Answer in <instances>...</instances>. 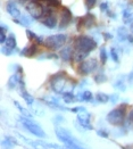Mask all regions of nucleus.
<instances>
[{"label":"nucleus","instance_id":"dca6fc26","mask_svg":"<svg viewBox=\"0 0 133 149\" xmlns=\"http://www.w3.org/2000/svg\"><path fill=\"white\" fill-rule=\"evenodd\" d=\"M61 98L63 100L66 102V104H71V102H74L75 100H77V98H75V96L73 95L71 91H66V92H64V93H61Z\"/></svg>","mask_w":133,"mask_h":149},{"label":"nucleus","instance_id":"58836bf2","mask_svg":"<svg viewBox=\"0 0 133 149\" xmlns=\"http://www.w3.org/2000/svg\"><path fill=\"white\" fill-rule=\"evenodd\" d=\"M71 111L72 112H85V108H83V107H75V108H72Z\"/></svg>","mask_w":133,"mask_h":149},{"label":"nucleus","instance_id":"a19ab883","mask_svg":"<svg viewBox=\"0 0 133 149\" xmlns=\"http://www.w3.org/2000/svg\"><path fill=\"white\" fill-rule=\"evenodd\" d=\"M127 80H129L130 84H131V86H133V72H132V73H130V75H129V79H127Z\"/></svg>","mask_w":133,"mask_h":149},{"label":"nucleus","instance_id":"1a4fd4ad","mask_svg":"<svg viewBox=\"0 0 133 149\" xmlns=\"http://www.w3.org/2000/svg\"><path fill=\"white\" fill-rule=\"evenodd\" d=\"M95 24H96V17H95L93 14H90V13H89V14H86L85 16L81 17V18L79 19V25H77V27L80 29V27L84 26L86 29H90V27H92Z\"/></svg>","mask_w":133,"mask_h":149},{"label":"nucleus","instance_id":"20e7f679","mask_svg":"<svg viewBox=\"0 0 133 149\" xmlns=\"http://www.w3.org/2000/svg\"><path fill=\"white\" fill-rule=\"evenodd\" d=\"M125 114H126V106L121 105L120 107L110 111L106 117V120L109 124L121 126L125 123Z\"/></svg>","mask_w":133,"mask_h":149},{"label":"nucleus","instance_id":"5701e85b","mask_svg":"<svg viewBox=\"0 0 133 149\" xmlns=\"http://www.w3.org/2000/svg\"><path fill=\"white\" fill-rule=\"evenodd\" d=\"M106 81H107V76L105 75V73H104L102 71H100V72L95 76V82L98 83V84L104 83V82H106Z\"/></svg>","mask_w":133,"mask_h":149},{"label":"nucleus","instance_id":"f3484780","mask_svg":"<svg viewBox=\"0 0 133 149\" xmlns=\"http://www.w3.org/2000/svg\"><path fill=\"white\" fill-rule=\"evenodd\" d=\"M77 100H81V101H92L93 100V95H92L91 91H83L81 95H79Z\"/></svg>","mask_w":133,"mask_h":149},{"label":"nucleus","instance_id":"ddd939ff","mask_svg":"<svg viewBox=\"0 0 133 149\" xmlns=\"http://www.w3.org/2000/svg\"><path fill=\"white\" fill-rule=\"evenodd\" d=\"M6 9H7V12L9 13L13 17H16L17 18V17H21L22 16L19 9L17 8V5L15 2H13V1H8L6 3Z\"/></svg>","mask_w":133,"mask_h":149},{"label":"nucleus","instance_id":"c9c22d12","mask_svg":"<svg viewBox=\"0 0 133 149\" xmlns=\"http://www.w3.org/2000/svg\"><path fill=\"white\" fill-rule=\"evenodd\" d=\"M100 10L101 12H107L108 10V2H102L100 5Z\"/></svg>","mask_w":133,"mask_h":149},{"label":"nucleus","instance_id":"4be33fe9","mask_svg":"<svg viewBox=\"0 0 133 149\" xmlns=\"http://www.w3.org/2000/svg\"><path fill=\"white\" fill-rule=\"evenodd\" d=\"M123 19H124V23H132L133 21V15L132 13L130 12V9H125L123 10Z\"/></svg>","mask_w":133,"mask_h":149},{"label":"nucleus","instance_id":"2f4dec72","mask_svg":"<svg viewBox=\"0 0 133 149\" xmlns=\"http://www.w3.org/2000/svg\"><path fill=\"white\" fill-rule=\"evenodd\" d=\"M26 36H27V38H29V40H31V41H34V40L36 39V33H33V32L30 31V30L26 31Z\"/></svg>","mask_w":133,"mask_h":149},{"label":"nucleus","instance_id":"412c9836","mask_svg":"<svg viewBox=\"0 0 133 149\" xmlns=\"http://www.w3.org/2000/svg\"><path fill=\"white\" fill-rule=\"evenodd\" d=\"M6 46L13 50L16 48V46H17V43H16V39H15V37H14L13 34H10L9 37L7 38V40H6Z\"/></svg>","mask_w":133,"mask_h":149},{"label":"nucleus","instance_id":"393cba45","mask_svg":"<svg viewBox=\"0 0 133 149\" xmlns=\"http://www.w3.org/2000/svg\"><path fill=\"white\" fill-rule=\"evenodd\" d=\"M14 104H15V106L19 109V112L23 114V116H25V117H29V118H32V115L30 114V112H27L25 108H23L21 105H19V102H17V101H14Z\"/></svg>","mask_w":133,"mask_h":149},{"label":"nucleus","instance_id":"bb28decb","mask_svg":"<svg viewBox=\"0 0 133 149\" xmlns=\"http://www.w3.org/2000/svg\"><path fill=\"white\" fill-rule=\"evenodd\" d=\"M3 141H6V142H7V147H13V146H15V145L17 143V141L12 137H7Z\"/></svg>","mask_w":133,"mask_h":149},{"label":"nucleus","instance_id":"9d476101","mask_svg":"<svg viewBox=\"0 0 133 149\" xmlns=\"http://www.w3.org/2000/svg\"><path fill=\"white\" fill-rule=\"evenodd\" d=\"M41 22L45 26H47L49 29H55L56 25H57V16H56L55 13H51L48 16L41 18Z\"/></svg>","mask_w":133,"mask_h":149},{"label":"nucleus","instance_id":"f257e3e1","mask_svg":"<svg viewBox=\"0 0 133 149\" xmlns=\"http://www.w3.org/2000/svg\"><path fill=\"white\" fill-rule=\"evenodd\" d=\"M50 82H51V89L56 93H64L66 92L65 89L67 88V83L71 82V79L65 72H58L50 77Z\"/></svg>","mask_w":133,"mask_h":149},{"label":"nucleus","instance_id":"49530a36","mask_svg":"<svg viewBox=\"0 0 133 149\" xmlns=\"http://www.w3.org/2000/svg\"><path fill=\"white\" fill-rule=\"evenodd\" d=\"M132 32H133V25H132Z\"/></svg>","mask_w":133,"mask_h":149},{"label":"nucleus","instance_id":"c85d7f7f","mask_svg":"<svg viewBox=\"0 0 133 149\" xmlns=\"http://www.w3.org/2000/svg\"><path fill=\"white\" fill-rule=\"evenodd\" d=\"M96 2H97V0H85V7L88 9H91L96 6Z\"/></svg>","mask_w":133,"mask_h":149},{"label":"nucleus","instance_id":"6ab92c4d","mask_svg":"<svg viewBox=\"0 0 133 149\" xmlns=\"http://www.w3.org/2000/svg\"><path fill=\"white\" fill-rule=\"evenodd\" d=\"M21 95H22V97H23V99L26 101V104L29 105V106H31L33 102H34V98L26 91V90H21Z\"/></svg>","mask_w":133,"mask_h":149},{"label":"nucleus","instance_id":"f704fd0d","mask_svg":"<svg viewBox=\"0 0 133 149\" xmlns=\"http://www.w3.org/2000/svg\"><path fill=\"white\" fill-rule=\"evenodd\" d=\"M97 134L99 136V137H101V138H108L109 137L108 133H107L106 131H104V130H98Z\"/></svg>","mask_w":133,"mask_h":149},{"label":"nucleus","instance_id":"0eeeda50","mask_svg":"<svg viewBox=\"0 0 133 149\" xmlns=\"http://www.w3.org/2000/svg\"><path fill=\"white\" fill-rule=\"evenodd\" d=\"M98 66V62L95 58H91V59H84L83 62H81L79 64V67H77V72L79 74L81 75H88L90 73H92Z\"/></svg>","mask_w":133,"mask_h":149},{"label":"nucleus","instance_id":"7c9ffc66","mask_svg":"<svg viewBox=\"0 0 133 149\" xmlns=\"http://www.w3.org/2000/svg\"><path fill=\"white\" fill-rule=\"evenodd\" d=\"M19 18H21V23H22L23 26H27V25L31 24V21H30L27 17H25V16H21Z\"/></svg>","mask_w":133,"mask_h":149},{"label":"nucleus","instance_id":"f03ea898","mask_svg":"<svg viewBox=\"0 0 133 149\" xmlns=\"http://www.w3.org/2000/svg\"><path fill=\"white\" fill-rule=\"evenodd\" d=\"M74 48L77 51H81V52L89 55L92 50L97 48V42L92 38L86 37V36H80L75 39Z\"/></svg>","mask_w":133,"mask_h":149},{"label":"nucleus","instance_id":"79ce46f5","mask_svg":"<svg viewBox=\"0 0 133 149\" xmlns=\"http://www.w3.org/2000/svg\"><path fill=\"white\" fill-rule=\"evenodd\" d=\"M107 15H108L109 17H111V18H116V16H115V14L114 13H111V12H109V10H107Z\"/></svg>","mask_w":133,"mask_h":149},{"label":"nucleus","instance_id":"b1692460","mask_svg":"<svg viewBox=\"0 0 133 149\" xmlns=\"http://www.w3.org/2000/svg\"><path fill=\"white\" fill-rule=\"evenodd\" d=\"M40 1H42L43 3H46V5H48V6H51V7H54V8H58V7H61V0H40Z\"/></svg>","mask_w":133,"mask_h":149},{"label":"nucleus","instance_id":"4468645a","mask_svg":"<svg viewBox=\"0 0 133 149\" xmlns=\"http://www.w3.org/2000/svg\"><path fill=\"white\" fill-rule=\"evenodd\" d=\"M59 55H61V58L64 61V62H70V61L73 58L74 51H72L71 47H65L64 49L61 50Z\"/></svg>","mask_w":133,"mask_h":149},{"label":"nucleus","instance_id":"39448f33","mask_svg":"<svg viewBox=\"0 0 133 149\" xmlns=\"http://www.w3.org/2000/svg\"><path fill=\"white\" fill-rule=\"evenodd\" d=\"M21 121H22V124L24 126L25 129L31 133V134H34L36 137L38 138H46L47 137V134H46V132L40 127V125H38L36 122H33V121H31V118H29V117H22L21 118Z\"/></svg>","mask_w":133,"mask_h":149},{"label":"nucleus","instance_id":"cd10ccee","mask_svg":"<svg viewBox=\"0 0 133 149\" xmlns=\"http://www.w3.org/2000/svg\"><path fill=\"white\" fill-rule=\"evenodd\" d=\"M114 86H115L116 88H118L121 91H125V89H126V88H125V83H124V81H123V80H118L117 82H115V84H114Z\"/></svg>","mask_w":133,"mask_h":149},{"label":"nucleus","instance_id":"2eb2a0df","mask_svg":"<svg viewBox=\"0 0 133 149\" xmlns=\"http://www.w3.org/2000/svg\"><path fill=\"white\" fill-rule=\"evenodd\" d=\"M22 77H23L22 74L13 75L12 77L8 80V87H9V89H14V88H16V87H19V82H21V79H22Z\"/></svg>","mask_w":133,"mask_h":149},{"label":"nucleus","instance_id":"72a5a7b5","mask_svg":"<svg viewBox=\"0 0 133 149\" xmlns=\"http://www.w3.org/2000/svg\"><path fill=\"white\" fill-rule=\"evenodd\" d=\"M6 40H7L6 33H5L3 30H1V31H0V42H1V43H6Z\"/></svg>","mask_w":133,"mask_h":149},{"label":"nucleus","instance_id":"a878e982","mask_svg":"<svg viewBox=\"0 0 133 149\" xmlns=\"http://www.w3.org/2000/svg\"><path fill=\"white\" fill-rule=\"evenodd\" d=\"M99 56H100V61L102 64H105V63L107 62V51H106V48L105 47H101L100 48V54H99Z\"/></svg>","mask_w":133,"mask_h":149},{"label":"nucleus","instance_id":"a211bd4d","mask_svg":"<svg viewBox=\"0 0 133 149\" xmlns=\"http://www.w3.org/2000/svg\"><path fill=\"white\" fill-rule=\"evenodd\" d=\"M127 37H129V34H127V30L125 29V27H118V30H117V38H118V40L123 42V41H125V40H127Z\"/></svg>","mask_w":133,"mask_h":149},{"label":"nucleus","instance_id":"aec40b11","mask_svg":"<svg viewBox=\"0 0 133 149\" xmlns=\"http://www.w3.org/2000/svg\"><path fill=\"white\" fill-rule=\"evenodd\" d=\"M96 99H97L98 102H101V104H106L107 101L110 100V97L107 96L106 93H104V92H98L97 95H96Z\"/></svg>","mask_w":133,"mask_h":149},{"label":"nucleus","instance_id":"a18cd8bd","mask_svg":"<svg viewBox=\"0 0 133 149\" xmlns=\"http://www.w3.org/2000/svg\"><path fill=\"white\" fill-rule=\"evenodd\" d=\"M127 41H129L131 45H133V36L129 34V37H127Z\"/></svg>","mask_w":133,"mask_h":149},{"label":"nucleus","instance_id":"4c0bfd02","mask_svg":"<svg viewBox=\"0 0 133 149\" xmlns=\"http://www.w3.org/2000/svg\"><path fill=\"white\" fill-rule=\"evenodd\" d=\"M117 100H118V96H117V95H111V96H110V101H111L113 104H116Z\"/></svg>","mask_w":133,"mask_h":149},{"label":"nucleus","instance_id":"473e14b6","mask_svg":"<svg viewBox=\"0 0 133 149\" xmlns=\"http://www.w3.org/2000/svg\"><path fill=\"white\" fill-rule=\"evenodd\" d=\"M1 50H2V54H3V55H7V56H9V55H12L13 54V49L8 48L7 46H6V47H2Z\"/></svg>","mask_w":133,"mask_h":149},{"label":"nucleus","instance_id":"ea45409f","mask_svg":"<svg viewBox=\"0 0 133 149\" xmlns=\"http://www.w3.org/2000/svg\"><path fill=\"white\" fill-rule=\"evenodd\" d=\"M46 58H55V59H57L58 58V56L57 55H55V54H49V55H47V56H45Z\"/></svg>","mask_w":133,"mask_h":149},{"label":"nucleus","instance_id":"423d86ee","mask_svg":"<svg viewBox=\"0 0 133 149\" xmlns=\"http://www.w3.org/2000/svg\"><path fill=\"white\" fill-rule=\"evenodd\" d=\"M66 42V36L65 34H55L50 36L45 40V46L50 50H57L61 49Z\"/></svg>","mask_w":133,"mask_h":149},{"label":"nucleus","instance_id":"c756f323","mask_svg":"<svg viewBox=\"0 0 133 149\" xmlns=\"http://www.w3.org/2000/svg\"><path fill=\"white\" fill-rule=\"evenodd\" d=\"M110 56H111V58H113L114 62L118 63V55H117L115 48H111V49H110Z\"/></svg>","mask_w":133,"mask_h":149},{"label":"nucleus","instance_id":"9b49d317","mask_svg":"<svg viewBox=\"0 0 133 149\" xmlns=\"http://www.w3.org/2000/svg\"><path fill=\"white\" fill-rule=\"evenodd\" d=\"M77 121L85 130H93V126L90 123V114H77Z\"/></svg>","mask_w":133,"mask_h":149},{"label":"nucleus","instance_id":"e433bc0d","mask_svg":"<svg viewBox=\"0 0 133 149\" xmlns=\"http://www.w3.org/2000/svg\"><path fill=\"white\" fill-rule=\"evenodd\" d=\"M127 122H129V123H131V124L133 125V109L130 112V114L127 115Z\"/></svg>","mask_w":133,"mask_h":149},{"label":"nucleus","instance_id":"37998d69","mask_svg":"<svg viewBox=\"0 0 133 149\" xmlns=\"http://www.w3.org/2000/svg\"><path fill=\"white\" fill-rule=\"evenodd\" d=\"M16 67H17V72H18L19 74H23V68H22V66H19V65H17Z\"/></svg>","mask_w":133,"mask_h":149},{"label":"nucleus","instance_id":"7ed1b4c3","mask_svg":"<svg viewBox=\"0 0 133 149\" xmlns=\"http://www.w3.org/2000/svg\"><path fill=\"white\" fill-rule=\"evenodd\" d=\"M55 132H56L57 138L59 139V141H61L63 143H65V146H66L67 148H82V147H83V146L80 143V141L73 137L72 134H71L66 129L56 127Z\"/></svg>","mask_w":133,"mask_h":149},{"label":"nucleus","instance_id":"f8f14e48","mask_svg":"<svg viewBox=\"0 0 133 149\" xmlns=\"http://www.w3.org/2000/svg\"><path fill=\"white\" fill-rule=\"evenodd\" d=\"M38 52V43H32L29 47H25L24 49L21 51L22 56H26V57H34Z\"/></svg>","mask_w":133,"mask_h":149},{"label":"nucleus","instance_id":"c03bdc74","mask_svg":"<svg viewBox=\"0 0 133 149\" xmlns=\"http://www.w3.org/2000/svg\"><path fill=\"white\" fill-rule=\"evenodd\" d=\"M104 38L106 39V40H109V39H111V34H109V33H104Z\"/></svg>","mask_w":133,"mask_h":149},{"label":"nucleus","instance_id":"6e6552de","mask_svg":"<svg viewBox=\"0 0 133 149\" xmlns=\"http://www.w3.org/2000/svg\"><path fill=\"white\" fill-rule=\"evenodd\" d=\"M71 21H72V12L67 7H63V9H61V22H59V29L61 30L66 29L70 25Z\"/></svg>","mask_w":133,"mask_h":149}]
</instances>
